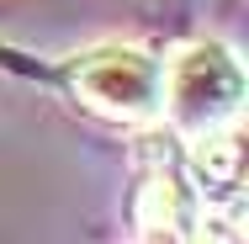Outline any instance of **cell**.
Wrapping results in <instances>:
<instances>
[{"instance_id": "7a4b0ae2", "label": "cell", "mask_w": 249, "mask_h": 244, "mask_svg": "<svg viewBox=\"0 0 249 244\" xmlns=\"http://www.w3.org/2000/svg\"><path fill=\"white\" fill-rule=\"evenodd\" d=\"M69 85L90 112L111 122H149L159 117L164 64L138 43H96L69 58Z\"/></svg>"}, {"instance_id": "6da1fadb", "label": "cell", "mask_w": 249, "mask_h": 244, "mask_svg": "<svg viewBox=\"0 0 249 244\" xmlns=\"http://www.w3.org/2000/svg\"><path fill=\"white\" fill-rule=\"evenodd\" d=\"M159 112L170 117V128L196 144L233 133L239 112H244V64L228 43H191L164 64V91Z\"/></svg>"}]
</instances>
